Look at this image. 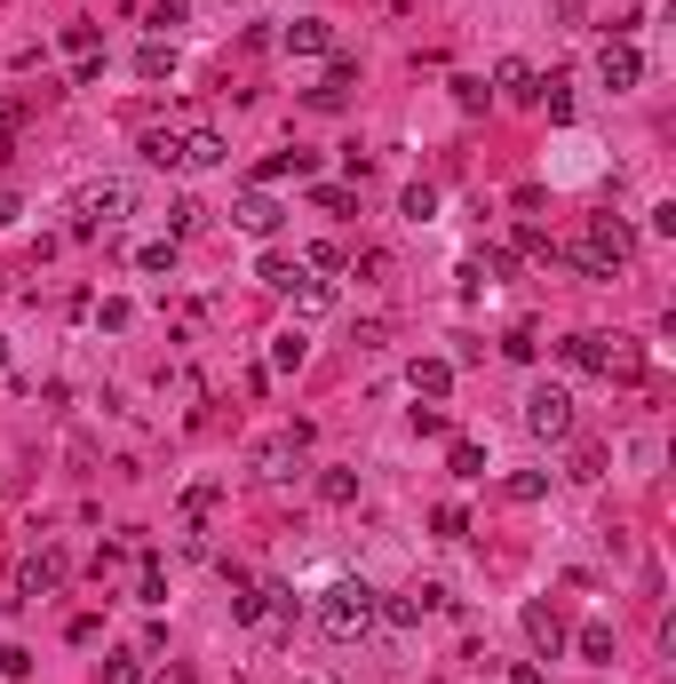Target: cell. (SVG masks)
<instances>
[{
    "label": "cell",
    "instance_id": "3",
    "mask_svg": "<svg viewBox=\"0 0 676 684\" xmlns=\"http://www.w3.org/2000/svg\"><path fill=\"white\" fill-rule=\"evenodd\" d=\"M128 208H135V184H128V176H96V184H80V199H73V231H80V239H88V231H112Z\"/></svg>",
    "mask_w": 676,
    "mask_h": 684
},
{
    "label": "cell",
    "instance_id": "21",
    "mask_svg": "<svg viewBox=\"0 0 676 684\" xmlns=\"http://www.w3.org/2000/svg\"><path fill=\"white\" fill-rule=\"evenodd\" d=\"M319 501H326V509H351V501H358V470H326V477H319Z\"/></svg>",
    "mask_w": 676,
    "mask_h": 684
},
{
    "label": "cell",
    "instance_id": "42",
    "mask_svg": "<svg viewBox=\"0 0 676 684\" xmlns=\"http://www.w3.org/2000/svg\"><path fill=\"white\" fill-rule=\"evenodd\" d=\"M454 104L462 112H486V80H454Z\"/></svg>",
    "mask_w": 676,
    "mask_h": 684
},
{
    "label": "cell",
    "instance_id": "27",
    "mask_svg": "<svg viewBox=\"0 0 676 684\" xmlns=\"http://www.w3.org/2000/svg\"><path fill=\"white\" fill-rule=\"evenodd\" d=\"M215 501H223V486H215V477H199V486H184V518L199 526V518H208Z\"/></svg>",
    "mask_w": 676,
    "mask_h": 684
},
{
    "label": "cell",
    "instance_id": "25",
    "mask_svg": "<svg viewBox=\"0 0 676 684\" xmlns=\"http://www.w3.org/2000/svg\"><path fill=\"white\" fill-rule=\"evenodd\" d=\"M398 216H406V223H430V216H437V184H406Z\"/></svg>",
    "mask_w": 676,
    "mask_h": 684
},
{
    "label": "cell",
    "instance_id": "1",
    "mask_svg": "<svg viewBox=\"0 0 676 684\" xmlns=\"http://www.w3.org/2000/svg\"><path fill=\"white\" fill-rule=\"evenodd\" d=\"M375 621H383V597L366 589V581H326V589H319V637L358 644Z\"/></svg>",
    "mask_w": 676,
    "mask_h": 684
},
{
    "label": "cell",
    "instance_id": "14",
    "mask_svg": "<svg viewBox=\"0 0 676 684\" xmlns=\"http://www.w3.org/2000/svg\"><path fill=\"white\" fill-rule=\"evenodd\" d=\"M287 48H295V56H334V24H326V16H295V24H287Z\"/></svg>",
    "mask_w": 676,
    "mask_h": 684
},
{
    "label": "cell",
    "instance_id": "37",
    "mask_svg": "<svg viewBox=\"0 0 676 684\" xmlns=\"http://www.w3.org/2000/svg\"><path fill=\"white\" fill-rule=\"evenodd\" d=\"M518 255H550V263H557V239L541 231V223H518Z\"/></svg>",
    "mask_w": 676,
    "mask_h": 684
},
{
    "label": "cell",
    "instance_id": "41",
    "mask_svg": "<svg viewBox=\"0 0 676 684\" xmlns=\"http://www.w3.org/2000/svg\"><path fill=\"white\" fill-rule=\"evenodd\" d=\"M573 477H605V446H573Z\"/></svg>",
    "mask_w": 676,
    "mask_h": 684
},
{
    "label": "cell",
    "instance_id": "30",
    "mask_svg": "<svg viewBox=\"0 0 676 684\" xmlns=\"http://www.w3.org/2000/svg\"><path fill=\"white\" fill-rule=\"evenodd\" d=\"M501 358L533 366V358H541V334H533V327H510V334H501Z\"/></svg>",
    "mask_w": 676,
    "mask_h": 684
},
{
    "label": "cell",
    "instance_id": "4",
    "mask_svg": "<svg viewBox=\"0 0 676 684\" xmlns=\"http://www.w3.org/2000/svg\"><path fill=\"white\" fill-rule=\"evenodd\" d=\"M525 430H533V438H550V446H557V438H573V390L541 383V390L525 398Z\"/></svg>",
    "mask_w": 676,
    "mask_h": 684
},
{
    "label": "cell",
    "instance_id": "20",
    "mask_svg": "<svg viewBox=\"0 0 676 684\" xmlns=\"http://www.w3.org/2000/svg\"><path fill=\"white\" fill-rule=\"evenodd\" d=\"M494 88L510 96V104H533V73H525L518 56H501V73H494Z\"/></svg>",
    "mask_w": 676,
    "mask_h": 684
},
{
    "label": "cell",
    "instance_id": "23",
    "mask_svg": "<svg viewBox=\"0 0 676 684\" xmlns=\"http://www.w3.org/2000/svg\"><path fill=\"white\" fill-rule=\"evenodd\" d=\"M64 56H73V64L104 56V32H96V24H64Z\"/></svg>",
    "mask_w": 676,
    "mask_h": 684
},
{
    "label": "cell",
    "instance_id": "34",
    "mask_svg": "<svg viewBox=\"0 0 676 684\" xmlns=\"http://www.w3.org/2000/svg\"><path fill=\"white\" fill-rule=\"evenodd\" d=\"M541 494H550V470H518V477H510V501H525V509H533Z\"/></svg>",
    "mask_w": 676,
    "mask_h": 684
},
{
    "label": "cell",
    "instance_id": "10",
    "mask_svg": "<svg viewBox=\"0 0 676 684\" xmlns=\"http://www.w3.org/2000/svg\"><path fill=\"white\" fill-rule=\"evenodd\" d=\"M525 644H533L541 661L565 653V621H557V605H525Z\"/></svg>",
    "mask_w": 676,
    "mask_h": 684
},
{
    "label": "cell",
    "instance_id": "38",
    "mask_svg": "<svg viewBox=\"0 0 676 684\" xmlns=\"http://www.w3.org/2000/svg\"><path fill=\"white\" fill-rule=\"evenodd\" d=\"M199 216H208V208H199V199H176V208H167V239H184V231H199Z\"/></svg>",
    "mask_w": 676,
    "mask_h": 684
},
{
    "label": "cell",
    "instance_id": "19",
    "mask_svg": "<svg viewBox=\"0 0 676 684\" xmlns=\"http://www.w3.org/2000/svg\"><path fill=\"white\" fill-rule=\"evenodd\" d=\"M311 167H319V159L302 152V144H295V152H270V159H263V184H287V176L302 184V176H311Z\"/></svg>",
    "mask_w": 676,
    "mask_h": 684
},
{
    "label": "cell",
    "instance_id": "28",
    "mask_svg": "<svg viewBox=\"0 0 676 684\" xmlns=\"http://www.w3.org/2000/svg\"><path fill=\"white\" fill-rule=\"evenodd\" d=\"M573 644H581V661H613V621H589Z\"/></svg>",
    "mask_w": 676,
    "mask_h": 684
},
{
    "label": "cell",
    "instance_id": "36",
    "mask_svg": "<svg viewBox=\"0 0 676 684\" xmlns=\"http://www.w3.org/2000/svg\"><path fill=\"white\" fill-rule=\"evenodd\" d=\"M383 621L390 629H414L422 621V597H383Z\"/></svg>",
    "mask_w": 676,
    "mask_h": 684
},
{
    "label": "cell",
    "instance_id": "7",
    "mask_svg": "<svg viewBox=\"0 0 676 684\" xmlns=\"http://www.w3.org/2000/svg\"><path fill=\"white\" fill-rule=\"evenodd\" d=\"M64 573H73V558H64V550H41V558H24V565H16V589H24V597H56V589H64Z\"/></svg>",
    "mask_w": 676,
    "mask_h": 684
},
{
    "label": "cell",
    "instance_id": "17",
    "mask_svg": "<svg viewBox=\"0 0 676 684\" xmlns=\"http://www.w3.org/2000/svg\"><path fill=\"white\" fill-rule=\"evenodd\" d=\"M135 80H176V41H144L135 48Z\"/></svg>",
    "mask_w": 676,
    "mask_h": 684
},
{
    "label": "cell",
    "instance_id": "18",
    "mask_svg": "<svg viewBox=\"0 0 676 684\" xmlns=\"http://www.w3.org/2000/svg\"><path fill=\"white\" fill-rule=\"evenodd\" d=\"M557 351H565V366H573V374H597V366H605V334H565Z\"/></svg>",
    "mask_w": 676,
    "mask_h": 684
},
{
    "label": "cell",
    "instance_id": "32",
    "mask_svg": "<svg viewBox=\"0 0 676 684\" xmlns=\"http://www.w3.org/2000/svg\"><path fill=\"white\" fill-rule=\"evenodd\" d=\"M104 684H144V653H104Z\"/></svg>",
    "mask_w": 676,
    "mask_h": 684
},
{
    "label": "cell",
    "instance_id": "12",
    "mask_svg": "<svg viewBox=\"0 0 676 684\" xmlns=\"http://www.w3.org/2000/svg\"><path fill=\"white\" fill-rule=\"evenodd\" d=\"M231 223H240L247 239H270V231H279V199H270V191H240V208H231Z\"/></svg>",
    "mask_w": 676,
    "mask_h": 684
},
{
    "label": "cell",
    "instance_id": "8",
    "mask_svg": "<svg viewBox=\"0 0 676 684\" xmlns=\"http://www.w3.org/2000/svg\"><path fill=\"white\" fill-rule=\"evenodd\" d=\"M351 88H358V64H351V56H326V80L311 88V112H343Z\"/></svg>",
    "mask_w": 676,
    "mask_h": 684
},
{
    "label": "cell",
    "instance_id": "11",
    "mask_svg": "<svg viewBox=\"0 0 676 684\" xmlns=\"http://www.w3.org/2000/svg\"><path fill=\"white\" fill-rule=\"evenodd\" d=\"M406 383H414L422 406H446V390H454V358H414V366H406Z\"/></svg>",
    "mask_w": 676,
    "mask_h": 684
},
{
    "label": "cell",
    "instance_id": "40",
    "mask_svg": "<svg viewBox=\"0 0 676 684\" xmlns=\"http://www.w3.org/2000/svg\"><path fill=\"white\" fill-rule=\"evenodd\" d=\"M351 271H358V279H390V255H383V247H358Z\"/></svg>",
    "mask_w": 676,
    "mask_h": 684
},
{
    "label": "cell",
    "instance_id": "13",
    "mask_svg": "<svg viewBox=\"0 0 676 684\" xmlns=\"http://www.w3.org/2000/svg\"><path fill=\"white\" fill-rule=\"evenodd\" d=\"M597 374H613V383H636V374H645V342L605 334V366H597Z\"/></svg>",
    "mask_w": 676,
    "mask_h": 684
},
{
    "label": "cell",
    "instance_id": "16",
    "mask_svg": "<svg viewBox=\"0 0 676 684\" xmlns=\"http://www.w3.org/2000/svg\"><path fill=\"white\" fill-rule=\"evenodd\" d=\"M263 287H279V295H302L311 287V263H287V255H263V271H255Z\"/></svg>",
    "mask_w": 676,
    "mask_h": 684
},
{
    "label": "cell",
    "instance_id": "33",
    "mask_svg": "<svg viewBox=\"0 0 676 684\" xmlns=\"http://www.w3.org/2000/svg\"><path fill=\"white\" fill-rule=\"evenodd\" d=\"M302 358H311V342H302V334H279V342H270V366H279V374H295Z\"/></svg>",
    "mask_w": 676,
    "mask_h": 684
},
{
    "label": "cell",
    "instance_id": "43",
    "mask_svg": "<svg viewBox=\"0 0 676 684\" xmlns=\"http://www.w3.org/2000/svg\"><path fill=\"white\" fill-rule=\"evenodd\" d=\"M135 311H128V302H96V327H104V334H120Z\"/></svg>",
    "mask_w": 676,
    "mask_h": 684
},
{
    "label": "cell",
    "instance_id": "39",
    "mask_svg": "<svg viewBox=\"0 0 676 684\" xmlns=\"http://www.w3.org/2000/svg\"><path fill=\"white\" fill-rule=\"evenodd\" d=\"M311 199H319V208H326V216H351V208H358V199H351V191H343V184H319V191H311Z\"/></svg>",
    "mask_w": 676,
    "mask_h": 684
},
{
    "label": "cell",
    "instance_id": "2",
    "mask_svg": "<svg viewBox=\"0 0 676 684\" xmlns=\"http://www.w3.org/2000/svg\"><path fill=\"white\" fill-rule=\"evenodd\" d=\"M636 255V231L621 216H589V239L573 247V263H581V279H613V271H629Z\"/></svg>",
    "mask_w": 676,
    "mask_h": 684
},
{
    "label": "cell",
    "instance_id": "24",
    "mask_svg": "<svg viewBox=\"0 0 676 684\" xmlns=\"http://www.w3.org/2000/svg\"><path fill=\"white\" fill-rule=\"evenodd\" d=\"M144 24H152V41H176V32L191 24V9H184V0H159V9H152Z\"/></svg>",
    "mask_w": 676,
    "mask_h": 684
},
{
    "label": "cell",
    "instance_id": "26",
    "mask_svg": "<svg viewBox=\"0 0 676 684\" xmlns=\"http://www.w3.org/2000/svg\"><path fill=\"white\" fill-rule=\"evenodd\" d=\"M135 597H144V605H167V565L144 550V573H135Z\"/></svg>",
    "mask_w": 676,
    "mask_h": 684
},
{
    "label": "cell",
    "instance_id": "15",
    "mask_svg": "<svg viewBox=\"0 0 676 684\" xmlns=\"http://www.w3.org/2000/svg\"><path fill=\"white\" fill-rule=\"evenodd\" d=\"M135 152H144L152 167H184V128H144V135H135Z\"/></svg>",
    "mask_w": 676,
    "mask_h": 684
},
{
    "label": "cell",
    "instance_id": "31",
    "mask_svg": "<svg viewBox=\"0 0 676 684\" xmlns=\"http://www.w3.org/2000/svg\"><path fill=\"white\" fill-rule=\"evenodd\" d=\"M135 271H176V239H144V247H135Z\"/></svg>",
    "mask_w": 676,
    "mask_h": 684
},
{
    "label": "cell",
    "instance_id": "35",
    "mask_svg": "<svg viewBox=\"0 0 676 684\" xmlns=\"http://www.w3.org/2000/svg\"><path fill=\"white\" fill-rule=\"evenodd\" d=\"M469 263H478V279H510V271H518L510 247H486V255H469Z\"/></svg>",
    "mask_w": 676,
    "mask_h": 684
},
{
    "label": "cell",
    "instance_id": "5",
    "mask_svg": "<svg viewBox=\"0 0 676 684\" xmlns=\"http://www.w3.org/2000/svg\"><path fill=\"white\" fill-rule=\"evenodd\" d=\"M597 80L613 88V96H629L636 80H645V56H636V41H605V48H597Z\"/></svg>",
    "mask_w": 676,
    "mask_h": 684
},
{
    "label": "cell",
    "instance_id": "6",
    "mask_svg": "<svg viewBox=\"0 0 676 684\" xmlns=\"http://www.w3.org/2000/svg\"><path fill=\"white\" fill-rule=\"evenodd\" d=\"M302 446H311V422H295V430H279V438H263V446H255V470H263V477H295Z\"/></svg>",
    "mask_w": 676,
    "mask_h": 684
},
{
    "label": "cell",
    "instance_id": "22",
    "mask_svg": "<svg viewBox=\"0 0 676 684\" xmlns=\"http://www.w3.org/2000/svg\"><path fill=\"white\" fill-rule=\"evenodd\" d=\"M446 470H454V477H486V446H478V438H454V446H446Z\"/></svg>",
    "mask_w": 676,
    "mask_h": 684
},
{
    "label": "cell",
    "instance_id": "9",
    "mask_svg": "<svg viewBox=\"0 0 676 684\" xmlns=\"http://www.w3.org/2000/svg\"><path fill=\"white\" fill-rule=\"evenodd\" d=\"M223 159H231L223 128H208V120H184V167H223Z\"/></svg>",
    "mask_w": 676,
    "mask_h": 684
},
{
    "label": "cell",
    "instance_id": "46",
    "mask_svg": "<svg viewBox=\"0 0 676 684\" xmlns=\"http://www.w3.org/2000/svg\"><path fill=\"white\" fill-rule=\"evenodd\" d=\"M510 684H550V676H541L533 661H518V669H510Z\"/></svg>",
    "mask_w": 676,
    "mask_h": 684
},
{
    "label": "cell",
    "instance_id": "45",
    "mask_svg": "<svg viewBox=\"0 0 676 684\" xmlns=\"http://www.w3.org/2000/svg\"><path fill=\"white\" fill-rule=\"evenodd\" d=\"M16 216H24V199H16L9 184H0V223H16Z\"/></svg>",
    "mask_w": 676,
    "mask_h": 684
},
{
    "label": "cell",
    "instance_id": "44",
    "mask_svg": "<svg viewBox=\"0 0 676 684\" xmlns=\"http://www.w3.org/2000/svg\"><path fill=\"white\" fill-rule=\"evenodd\" d=\"M311 263H319V271H351V255L334 247V239H319V247H311Z\"/></svg>",
    "mask_w": 676,
    "mask_h": 684
},
{
    "label": "cell",
    "instance_id": "29",
    "mask_svg": "<svg viewBox=\"0 0 676 684\" xmlns=\"http://www.w3.org/2000/svg\"><path fill=\"white\" fill-rule=\"evenodd\" d=\"M430 526H437V541H469V509L446 501V509H430Z\"/></svg>",
    "mask_w": 676,
    "mask_h": 684
}]
</instances>
